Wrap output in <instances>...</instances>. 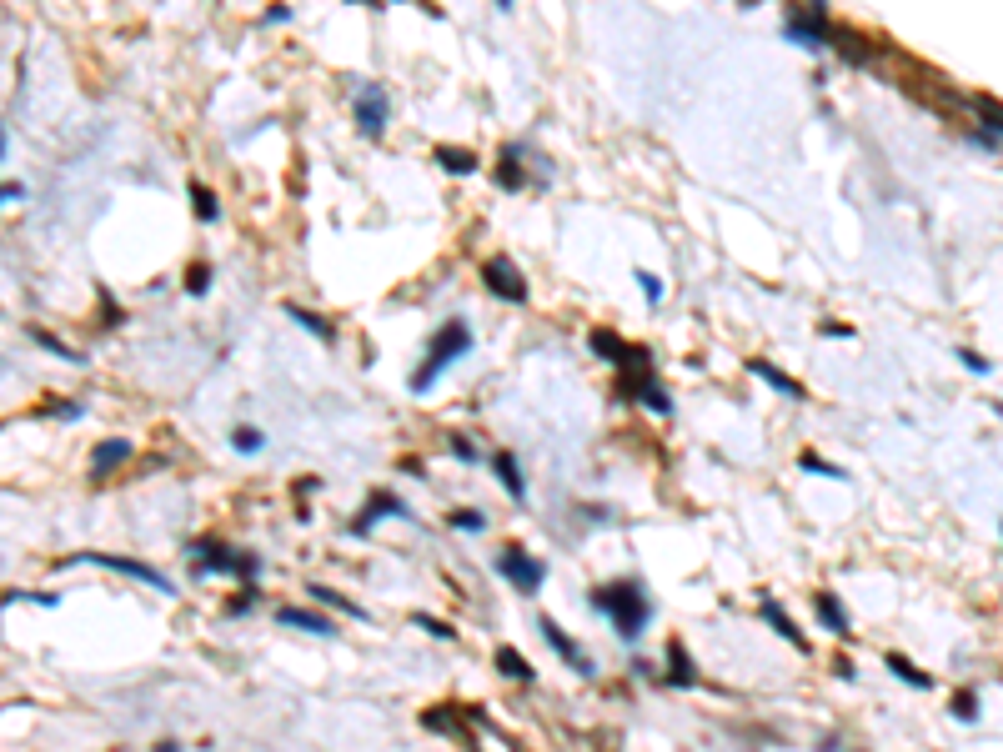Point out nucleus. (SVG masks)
I'll return each instance as SVG.
<instances>
[{"label":"nucleus","mask_w":1003,"mask_h":752,"mask_svg":"<svg viewBox=\"0 0 1003 752\" xmlns=\"http://www.w3.org/2000/svg\"><path fill=\"white\" fill-rule=\"evenodd\" d=\"M813 612H818V622H823L833 637H853V617H848V607H843L833 592H818V597H813Z\"/></svg>","instance_id":"19"},{"label":"nucleus","mask_w":1003,"mask_h":752,"mask_svg":"<svg viewBox=\"0 0 1003 752\" xmlns=\"http://www.w3.org/2000/svg\"><path fill=\"white\" fill-rule=\"evenodd\" d=\"M0 196H6V201H26V186H21V181H6V186H0Z\"/></svg>","instance_id":"43"},{"label":"nucleus","mask_w":1003,"mask_h":752,"mask_svg":"<svg viewBox=\"0 0 1003 752\" xmlns=\"http://www.w3.org/2000/svg\"><path fill=\"white\" fill-rule=\"evenodd\" d=\"M748 371H753V376H763V382H768V387H773L778 397H788V402H808V387H798L793 376H788V371H778L773 361L753 356V361H748Z\"/></svg>","instance_id":"18"},{"label":"nucleus","mask_w":1003,"mask_h":752,"mask_svg":"<svg viewBox=\"0 0 1003 752\" xmlns=\"http://www.w3.org/2000/svg\"><path fill=\"white\" fill-rule=\"evenodd\" d=\"M973 111H978V121L993 126V136H1003V106L993 96H973Z\"/></svg>","instance_id":"34"},{"label":"nucleus","mask_w":1003,"mask_h":752,"mask_svg":"<svg viewBox=\"0 0 1003 752\" xmlns=\"http://www.w3.org/2000/svg\"><path fill=\"white\" fill-rule=\"evenodd\" d=\"M387 517L417 522V517H412V507H407L397 492H372V497H367V507L352 517V537H372V527H377V522H387Z\"/></svg>","instance_id":"11"},{"label":"nucleus","mask_w":1003,"mask_h":752,"mask_svg":"<svg viewBox=\"0 0 1003 752\" xmlns=\"http://www.w3.org/2000/svg\"><path fill=\"white\" fill-rule=\"evenodd\" d=\"M823 336H838V341H853L858 331H853L848 321H823Z\"/></svg>","instance_id":"40"},{"label":"nucleus","mask_w":1003,"mask_h":752,"mask_svg":"<svg viewBox=\"0 0 1003 752\" xmlns=\"http://www.w3.org/2000/svg\"><path fill=\"white\" fill-rule=\"evenodd\" d=\"M758 617H763V622H768V627H773V632H778V637H783L793 652H803V657L813 652V642H808V637H803V627H798V622H793V617L778 607V597H763V602H758Z\"/></svg>","instance_id":"14"},{"label":"nucleus","mask_w":1003,"mask_h":752,"mask_svg":"<svg viewBox=\"0 0 1003 752\" xmlns=\"http://www.w3.org/2000/svg\"><path fill=\"white\" fill-rule=\"evenodd\" d=\"M527 161H537V156H532V146H522V141H507V146H502V161H497V186H502V191H527V186H532V176H527Z\"/></svg>","instance_id":"12"},{"label":"nucleus","mask_w":1003,"mask_h":752,"mask_svg":"<svg viewBox=\"0 0 1003 752\" xmlns=\"http://www.w3.org/2000/svg\"><path fill=\"white\" fill-rule=\"evenodd\" d=\"M26 602H36V607H61V592H31Z\"/></svg>","instance_id":"42"},{"label":"nucleus","mask_w":1003,"mask_h":752,"mask_svg":"<svg viewBox=\"0 0 1003 752\" xmlns=\"http://www.w3.org/2000/svg\"><path fill=\"white\" fill-rule=\"evenodd\" d=\"M432 156H437V166H442L447 176H472V171H477V156L462 151V146H437Z\"/></svg>","instance_id":"27"},{"label":"nucleus","mask_w":1003,"mask_h":752,"mask_svg":"<svg viewBox=\"0 0 1003 752\" xmlns=\"http://www.w3.org/2000/svg\"><path fill=\"white\" fill-rule=\"evenodd\" d=\"M637 286H642V296H647V301H652V306H657V301H662V281H657V276H652V271H637Z\"/></svg>","instance_id":"38"},{"label":"nucleus","mask_w":1003,"mask_h":752,"mask_svg":"<svg viewBox=\"0 0 1003 752\" xmlns=\"http://www.w3.org/2000/svg\"><path fill=\"white\" fill-rule=\"evenodd\" d=\"M958 361H963V366H968L973 376H988V371H993V366H988V361H983L978 351H958Z\"/></svg>","instance_id":"39"},{"label":"nucleus","mask_w":1003,"mask_h":752,"mask_svg":"<svg viewBox=\"0 0 1003 752\" xmlns=\"http://www.w3.org/2000/svg\"><path fill=\"white\" fill-rule=\"evenodd\" d=\"M447 527H452V532H487V517H482V512H452Z\"/></svg>","instance_id":"37"},{"label":"nucleus","mask_w":1003,"mask_h":752,"mask_svg":"<svg viewBox=\"0 0 1003 752\" xmlns=\"http://www.w3.org/2000/svg\"><path fill=\"white\" fill-rule=\"evenodd\" d=\"M206 291H211V266L196 261V266L186 271V296H206Z\"/></svg>","instance_id":"35"},{"label":"nucleus","mask_w":1003,"mask_h":752,"mask_svg":"<svg viewBox=\"0 0 1003 752\" xmlns=\"http://www.w3.org/2000/svg\"><path fill=\"white\" fill-rule=\"evenodd\" d=\"M186 557H191L196 577H236V582H256L261 577V557L256 552H236V547L211 542V537L186 542Z\"/></svg>","instance_id":"3"},{"label":"nucleus","mask_w":1003,"mask_h":752,"mask_svg":"<svg viewBox=\"0 0 1003 752\" xmlns=\"http://www.w3.org/2000/svg\"><path fill=\"white\" fill-rule=\"evenodd\" d=\"M26 341H36L46 356H61V361H71V366H86V351L61 346V336H51V331H41V326H26Z\"/></svg>","instance_id":"24"},{"label":"nucleus","mask_w":1003,"mask_h":752,"mask_svg":"<svg viewBox=\"0 0 1003 752\" xmlns=\"http://www.w3.org/2000/svg\"><path fill=\"white\" fill-rule=\"evenodd\" d=\"M798 467L808 472V477H828V482H848V467H833L828 457H818V452H803L798 457Z\"/></svg>","instance_id":"30"},{"label":"nucleus","mask_w":1003,"mask_h":752,"mask_svg":"<svg viewBox=\"0 0 1003 752\" xmlns=\"http://www.w3.org/2000/svg\"><path fill=\"white\" fill-rule=\"evenodd\" d=\"M231 447H236L241 457H256V452L266 447V432H261V427H236V432H231Z\"/></svg>","instance_id":"31"},{"label":"nucleus","mask_w":1003,"mask_h":752,"mask_svg":"<svg viewBox=\"0 0 1003 752\" xmlns=\"http://www.w3.org/2000/svg\"><path fill=\"white\" fill-rule=\"evenodd\" d=\"M422 727H427V732H442V737H452V742H462V747H472V732H467V722H462V707H452V702L422 712Z\"/></svg>","instance_id":"16"},{"label":"nucleus","mask_w":1003,"mask_h":752,"mask_svg":"<svg viewBox=\"0 0 1003 752\" xmlns=\"http://www.w3.org/2000/svg\"><path fill=\"white\" fill-rule=\"evenodd\" d=\"M482 286H487L492 296H502L507 306H527V296H532L527 276H522L507 256H487V261H482Z\"/></svg>","instance_id":"9"},{"label":"nucleus","mask_w":1003,"mask_h":752,"mask_svg":"<svg viewBox=\"0 0 1003 752\" xmlns=\"http://www.w3.org/2000/svg\"><path fill=\"white\" fill-rule=\"evenodd\" d=\"M402 472H407V477H427V467H422L417 457H407V462H402Z\"/></svg>","instance_id":"44"},{"label":"nucleus","mask_w":1003,"mask_h":752,"mask_svg":"<svg viewBox=\"0 0 1003 752\" xmlns=\"http://www.w3.org/2000/svg\"><path fill=\"white\" fill-rule=\"evenodd\" d=\"M447 452H452V457H457L462 467H477V462H482L477 442H472V437H462V432H452V437H447Z\"/></svg>","instance_id":"33"},{"label":"nucleus","mask_w":1003,"mask_h":752,"mask_svg":"<svg viewBox=\"0 0 1003 752\" xmlns=\"http://www.w3.org/2000/svg\"><path fill=\"white\" fill-rule=\"evenodd\" d=\"M276 622L291 627V632H311V637H337V632H342L331 617H321V612H301V607H276Z\"/></svg>","instance_id":"17"},{"label":"nucleus","mask_w":1003,"mask_h":752,"mask_svg":"<svg viewBox=\"0 0 1003 752\" xmlns=\"http://www.w3.org/2000/svg\"><path fill=\"white\" fill-rule=\"evenodd\" d=\"M953 717H958V722H973V717H978V692H973V687L953 692Z\"/></svg>","instance_id":"36"},{"label":"nucleus","mask_w":1003,"mask_h":752,"mask_svg":"<svg viewBox=\"0 0 1003 752\" xmlns=\"http://www.w3.org/2000/svg\"><path fill=\"white\" fill-rule=\"evenodd\" d=\"M106 567V572H121V577H131V582H146V587H156L161 597H176V587H171V577L161 572V567H151V562H136V557H116V552H76V557H66V562H56V567Z\"/></svg>","instance_id":"6"},{"label":"nucleus","mask_w":1003,"mask_h":752,"mask_svg":"<svg viewBox=\"0 0 1003 752\" xmlns=\"http://www.w3.org/2000/svg\"><path fill=\"white\" fill-rule=\"evenodd\" d=\"M497 672L512 677V682H537V667H532L517 647H497Z\"/></svg>","instance_id":"25"},{"label":"nucleus","mask_w":1003,"mask_h":752,"mask_svg":"<svg viewBox=\"0 0 1003 752\" xmlns=\"http://www.w3.org/2000/svg\"><path fill=\"white\" fill-rule=\"evenodd\" d=\"M492 472H497V482L507 487L512 502H527V477H522V467H517L512 452H497V457H492Z\"/></svg>","instance_id":"21"},{"label":"nucleus","mask_w":1003,"mask_h":752,"mask_svg":"<svg viewBox=\"0 0 1003 752\" xmlns=\"http://www.w3.org/2000/svg\"><path fill=\"white\" fill-rule=\"evenodd\" d=\"M472 351V326L462 321V316H452V321H442L437 331H432V341H427V356H422V366L407 376V387L422 397V392H432L437 387V376H447L462 356Z\"/></svg>","instance_id":"2"},{"label":"nucleus","mask_w":1003,"mask_h":752,"mask_svg":"<svg viewBox=\"0 0 1003 752\" xmlns=\"http://www.w3.org/2000/svg\"><path fill=\"white\" fill-rule=\"evenodd\" d=\"M191 211H196V221H201V226H211V221L221 216V201H216V191L196 181V186H191Z\"/></svg>","instance_id":"29"},{"label":"nucleus","mask_w":1003,"mask_h":752,"mask_svg":"<svg viewBox=\"0 0 1003 752\" xmlns=\"http://www.w3.org/2000/svg\"><path fill=\"white\" fill-rule=\"evenodd\" d=\"M833 21H828V6L823 0H803V11H793L788 21H783V41H793V46H803V51H813V56H823V51H833Z\"/></svg>","instance_id":"4"},{"label":"nucleus","mask_w":1003,"mask_h":752,"mask_svg":"<svg viewBox=\"0 0 1003 752\" xmlns=\"http://www.w3.org/2000/svg\"><path fill=\"white\" fill-rule=\"evenodd\" d=\"M497 6H502V11H512V6H517V0H497Z\"/></svg>","instance_id":"45"},{"label":"nucleus","mask_w":1003,"mask_h":752,"mask_svg":"<svg viewBox=\"0 0 1003 752\" xmlns=\"http://www.w3.org/2000/svg\"><path fill=\"white\" fill-rule=\"evenodd\" d=\"M587 346H592L602 361L622 366V371H632V366H652V351H647V346H637V341H622V336H617V331H607V326H592V331H587Z\"/></svg>","instance_id":"10"},{"label":"nucleus","mask_w":1003,"mask_h":752,"mask_svg":"<svg viewBox=\"0 0 1003 752\" xmlns=\"http://www.w3.org/2000/svg\"><path fill=\"white\" fill-rule=\"evenodd\" d=\"M266 21H271V26H286V21H291V6H266Z\"/></svg>","instance_id":"41"},{"label":"nucleus","mask_w":1003,"mask_h":752,"mask_svg":"<svg viewBox=\"0 0 1003 752\" xmlns=\"http://www.w3.org/2000/svg\"><path fill=\"white\" fill-rule=\"evenodd\" d=\"M492 567H497V577H507V582H512L517 592H527V597H532V592L547 582V562H542V557H532V552H527V547H517V542H507V547L492 557Z\"/></svg>","instance_id":"7"},{"label":"nucleus","mask_w":1003,"mask_h":752,"mask_svg":"<svg viewBox=\"0 0 1003 752\" xmlns=\"http://www.w3.org/2000/svg\"><path fill=\"white\" fill-rule=\"evenodd\" d=\"M352 126L367 136V141H382L387 126H392V96L382 81H357L352 86Z\"/></svg>","instance_id":"5"},{"label":"nucleus","mask_w":1003,"mask_h":752,"mask_svg":"<svg viewBox=\"0 0 1003 752\" xmlns=\"http://www.w3.org/2000/svg\"><path fill=\"white\" fill-rule=\"evenodd\" d=\"M136 457V442L131 437H106L96 452H91V477L101 482V477H111V472H121L126 462Z\"/></svg>","instance_id":"15"},{"label":"nucleus","mask_w":1003,"mask_h":752,"mask_svg":"<svg viewBox=\"0 0 1003 752\" xmlns=\"http://www.w3.org/2000/svg\"><path fill=\"white\" fill-rule=\"evenodd\" d=\"M667 682L673 687H698V672H693V657H688V647L673 637L667 642Z\"/></svg>","instance_id":"22"},{"label":"nucleus","mask_w":1003,"mask_h":752,"mask_svg":"<svg viewBox=\"0 0 1003 752\" xmlns=\"http://www.w3.org/2000/svg\"><path fill=\"white\" fill-rule=\"evenodd\" d=\"M306 592H311V597H316L321 607H331V612H342V617H352V622H367V607H357V602H352V597H342L337 587H326V582H311Z\"/></svg>","instance_id":"23"},{"label":"nucleus","mask_w":1003,"mask_h":752,"mask_svg":"<svg viewBox=\"0 0 1003 752\" xmlns=\"http://www.w3.org/2000/svg\"><path fill=\"white\" fill-rule=\"evenodd\" d=\"M412 627H422L427 637H437V642H457V627L452 622H442V617H432V612H417L412 617Z\"/></svg>","instance_id":"32"},{"label":"nucleus","mask_w":1003,"mask_h":752,"mask_svg":"<svg viewBox=\"0 0 1003 752\" xmlns=\"http://www.w3.org/2000/svg\"><path fill=\"white\" fill-rule=\"evenodd\" d=\"M833 56H843V66H858V71L873 66V46L858 31H843V26L833 31Z\"/></svg>","instance_id":"20"},{"label":"nucleus","mask_w":1003,"mask_h":752,"mask_svg":"<svg viewBox=\"0 0 1003 752\" xmlns=\"http://www.w3.org/2000/svg\"><path fill=\"white\" fill-rule=\"evenodd\" d=\"M622 397L627 402H637V407H647L652 417H673V397L662 392V382L652 376V366H632V371H622Z\"/></svg>","instance_id":"8"},{"label":"nucleus","mask_w":1003,"mask_h":752,"mask_svg":"<svg viewBox=\"0 0 1003 752\" xmlns=\"http://www.w3.org/2000/svg\"><path fill=\"white\" fill-rule=\"evenodd\" d=\"M883 662H888V672H893V677H898V682H908V687H918V692H928V687H933V677H928V672H918V667H913V662H908V657H898V652H888V657H883Z\"/></svg>","instance_id":"28"},{"label":"nucleus","mask_w":1003,"mask_h":752,"mask_svg":"<svg viewBox=\"0 0 1003 752\" xmlns=\"http://www.w3.org/2000/svg\"><path fill=\"white\" fill-rule=\"evenodd\" d=\"M286 316H291V321H296V326H301V331H311V336H316V341H331V336H337V331H331V321H326V316H316V311H306V306H301V301H286Z\"/></svg>","instance_id":"26"},{"label":"nucleus","mask_w":1003,"mask_h":752,"mask_svg":"<svg viewBox=\"0 0 1003 752\" xmlns=\"http://www.w3.org/2000/svg\"><path fill=\"white\" fill-rule=\"evenodd\" d=\"M592 607L612 622V632H617L622 642H637V637L652 627V617H657V607H652V597H647V587H642L637 577H617V582L597 587V592H592Z\"/></svg>","instance_id":"1"},{"label":"nucleus","mask_w":1003,"mask_h":752,"mask_svg":"<svg viewBox=\"0 0 1003 752\" xmlns=\"http://www.w3.org/2000/svg\"><path fill=\"white\" fill-rule=\"evenodd\" d=\"M362 6H387V0H362Z\"/></svg>","instance_id":"46"},{"label":"nucleus","mask_w":1003,"mask_h":752,"mask_svg":"<svg viewBox=\"0 0 1003 752\" xmlns=\"http://www.w3.org/2000/svg\"><path fill=\"white\" fill-rule=\"evenodd\" d=\"M537 632H542V637L552 642V652H557V657H562V662H567L572 672H582V677H597L592 657H587V652H582V647H577V642H572V637H567V632H562V627H557L552 617H542V622H537Z\"/></svg>","instance_id":"13"}]
</instances>
